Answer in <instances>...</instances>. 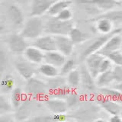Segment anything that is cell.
Returning a JSON list of instances; mask_svg holds the SVG:
<instances>
[{
    "label": "cell",
    "instance_id": "cell-1",
    "mask_svg": "<svg viewBox=\"0 0 122 122\" xmlns=\"http://www.w3.org/2000/svg\"><path fill=\"white\" fill-rule=\"evenodd\" d=\"M74 27L73 21H62L56 17L49 18L44 24V32L51 35H69Z\"/></svg>",
    "mask_w": 122,
    "mask_h": 122
},
{
    "label": "cell",
    "instance_id": "cell-2",
    "mask_svg": "<svg viewBox=\"0 0 122 122\" xmlns=\"http://www.w3.org/2000/svg\"><path fill=\"white\" fill-rule=\"evenodd\" d=\"M44 31V24L40 17L30 16L22 28L20 34L25 39H36Z\"/></svg>",
    "mask_w": 122,
    "mask_h": 122
},
{
    "label": "cell",
    "instance_id": "cell-3",
    "mask_svg": "<svg viewBox=\"0 0 122 122\" xmlns=\"http://www.w3.org/2000/svg\"><path fill=\"white\" fill-rule=\"evenodd\" d=\"M25 92L29 95L30 98L33 99H43L49 93L47 83L34 78V76L27 80L25 86Z\"/></svg>",
    "mask_w": 122,
    "mask_h": 122
},
{
    "label": "cell",
    "instance_id": "cell-4",
    "mask_svg": "<svg viewBox=\"0 0 122 122\" xmlns=\"http://www.w3.org/2000/svg\"><path fill=\"white\" fill-rule=\"evenodd\" d=\"M121 30H122L121 28H115L109 34H102V36L98 37L97 39L95 40L89 46H88L86 49L83 51V53H82V58L86 59L88 56H89L90 54H92V53L98 52L111 37L113 36L114 34H115L121 33Z\"/></svg>",
    "mask_w": 122,
    "mask_h": 122
},
{
    "label": "cell",
    "instance_id": "cell-5",
    "mask_svg": "<svg viewBox=\"0 0 122 122\" xmlns=\"http://www.w3.org/2000/svg\"><path fill=\"white\" fill-rule=\"evenodd\" d=\"M8 48L11 52L16 54L24 53L26 48L28 47L25 38L20 34H12L7 37L5 41Z\"/></svg>",
    "mask_w": 122,
    "mask_h": 122
},
{
    "label": "cell",
    "instance_id": "cell-6",
    "mask_svg": "<svg viewBox=\"0 0 122 122\" xmlns=\"http://www.w3.org/2000/svg\"><path fill=\"white\" fill-rule=\"evenodd\" d=\"M105 58V56H103L98 52L92 53L89 56H88L86 60V66L87 70H89L90 74L95 79L100 73V66L102 60Z\"/></svg>",
    "mask_w": 122,
    "mask_h": 122
},
{
    "label": "cell",
    "instance_id": "cell-7",
    "mask_svg": "<svg viewBox=\"0 0 122 122\" xmlns=\"http://www.w3.org/2000/svg\"><path fill=\"white\" fill-rule=\"evenodd\" d=\"M97 102L103 109L106 111L111 115L120 114L122 112V108L121 104L105 97V95H102L101 93L97 96Z\"/></svg>",
    "mask_w": 122,
    "mask_h": 122
},
{
    "label": "cell",
    "instance_id": "cell-8",
    "mask_svg": "<svg viewBox=\"0 0 122 122\" xmlns=\"http://www.w3.org/2000/svg\"><path fill=\"white\" fill-rule=\"evenodd\" d=\"M56 50L66 56L72 54L74 47V43L69 35H56L54 36Z\"/></svg>",
    "mask_w": 122,
    "mask_h": 122
},
{
    "label": "cell",
    "instance_id": "cell-9",
    "mask_svg": "<svg viewBox=\"0 0 122 122\" xmlns=\"http://www.w3.org/2000/svg\"><path fill=\"white\" fill-rule=\"evenodd\" d=\"M56 0H33L30 6V16L41 17L47 13L50 8Z\"/></svg>",
    "mask_w": 122,
    "mask_h": 122
},
{
    "label": "cell",
    "instance_id": "cell-10",
    "mask_svg": "<svg viewBox=\"0 0 122 122\" xmlns=\"http://www.w3.org/2000/svg\"><path fill=\"white\" fill-rule=\"evenodd\" d=\"M33 46L40 49L43 52L57 51L54 36L51 35V34L41 37L40 36L39 37L36 38Z\"/></svg>",
    "mask_w": 122,
    "mask_h": 122
},
{
    "label": "cell",
    "instance_id": "cell-11",
    "mask_svg": "<svg viewBox=\"0 0 122 122\" xmlns=\"http://www.w3.org/2000/svg\"><path fill=\"white\" fill-rule=\"evenodd\" d=\"M45 105L52 114L66 113L69 108L65 99L58 98H50L45 101Z\"/></svg>",
    "mask_w": 122,
    "mask_h": 122
},
{
    "label": "cell",
    "instance_id": "cell-12",
    "mask_svg": "<svg viewBox=\"0 0 122 122\" xmlns=\"http://www.w3.org/2000/svg\"><path fill=\"white\" fill-rule=\"evenodd\" d=\"M120 34H115L111 37L98 53L105 56L108 53L121 50L122 47V36Z\"/></svg>",
    "mask_w": 122,
    "mask_h": 122
},
{
    "label": "cell",
    "instance_id": "cell-13",
    "mask_svg": "<svg viewBox=\"0 0 122 122\" xmlns=\"http://www.w3.org/2000/svg\"><path fill=\"white\" fill-rule=\"evenodd\" d=\"M66 56L63 55L58 51H53L44 53V61L45 63L51 64L57 68H60L66 62Z\"/></svg>",
    "mask_w": 122,
    "mask_h": 122
},
{
    "label": "cell",
    "instance_id": "cell-14",
    "mask_svg": "<svg viewBox=\"0 0 122 122\" xmlns=\"http://www.w3.org/2000/svg\"><path fill=\"white\" fill-rule=\"evenodd\" d=\"M15 67L18 74L26 81L34 77L36 72L32 65L25 61H18L15 63Z\"/></svg>",
    "mask_w": 122,
    "mask_h": 122
},
{
    "label": "cell",
    "instance_id": "cell-15",
    "mask_svg": "<svg viewBox=\"0 0 122 122\" xmlns=\"http://www.w3.org/2000/svg\"><path fill=\"white\" fill-rule=\"evenodd\" d=\"M24 54L27 60L30 63L39 64L44 61V53L34 46H30L26 48Z\"/></svg>",
    "mask_w": 122,
    "mask_h": 122
},
{
    "label": "cell",
    "instance_id": "cell-16",
    "mask_svg": "<svg viewBox=\"0 0 122 122\" xmlns=\"http://www.w3.org/2000/svg\"><path fill=\"white\" fill-rule=\"evenodd\" d=\"M8 15L11 23L15 26H21L25 21V15L18 5L12 4L8 9Z\"/></svg>",
    "mask_w": 122,
    "mask_h": 122
},
{
    "label": "cell",
    "instance_id": "cell-17",
    "mask_svg": "<svg viewBox=\"0 0 122 122\" xmlns=\"http://www.w3.org/2000/svg\"><path fill=\"white\" fill-rule=\"evenodd\" d=\"M95 23V28L102 34H109L114 30V24L106 18L95 17L89 20Z\"/></svg>",
    "mask_w": 122,
    "mask_h": 122
},
{
    "label": "cell",
    "instance_id": "cell-18",
    "mask_svg": "<svg viewBox=\"0 0 122 122\" xmlns=\"http://www.w3.org/2000/svg\"><path fill=\"white\" fill-rule=\"evenodd\" d=\"M81 73V84L82 86L88 91H93L95 89L96 84H95V78L90 74L89 70H87L86 66H82L79 69Z\"/></svg>",
    "mask_w": 122,
    "mask_h": 122
},
{
    "label": "cell",
    "instance_id": "cell-19",
    "mask_svg": "<svg viewBox=\"0 0 122 122\" xmlns=\"http://www.w3.org/2000/svg\"><path fill=\"white\" fill-rule=\"evenodd\" d=\"M89 2L102 11H108L121 5L120 0H89Z\"/></svg>",
    "mask_w": 122,
    "mask_h": 122
},
{
    "label": "cell",
    "instance_id": "cell-20",
    "mask_svg": "<svg viewBox=\"0 0 122 122\" xmlns=\"http://www.w3.org/2000/svg\"><path fill=\"white\" fill-rule=\"evenodd\" d=\"M114 82V74L112 69L110 70L101 72L95 78V84L99 89L104 87H108Z\"/></svg>",
    "mask_w": 122,
    "mask_h": 122
},
{
    "label": "cell",
    "instance_id": "cell-21",
    "mask_svg": "<svg viewBox=\"0 0 122 122\" xmlns=\"http://www.w3.org/2000/svg\"><path fill=\"white\" fill-rule=\"evenodd\" d=\"M31 103L30 100L28 98H25L21 105L16 109L15 117L18 121H24L26 120L27 117L30 116L31 113Z\"/></svg>",
    "mask_w": 122,
    "mask_h": 122
},
{
    "label": "cell",
    "instance_id": "cell-22",
    "mask_svg": "<svg viewBox=\"0 0 122 122\" xmlns=\"http://www.w3.org/2000/svg\"><path fill=\"white\" fill-rule=\"evenodd\" d=\"M72 4V0H56L50 8L47 14L50 16H56L60 12L67 8H70Z\"/></svg>",
    "mask_w": 122,
    "mask_h": 122
},
{
    "label": "cell",
    "instance_id": "cell-23",
    "mask_svg": "<svg viewBox=\"0 0 122 122\" xmlns=\"http://www.w3.org/2000/svg\"><path fill=\"white\" fill-rule=\"evenodd\" d=\"M66 83L72 89L79 86L81 84V73L79 69L74 68L66 75Z\"/></svg>",
    "mask_w": 122,
    "mask_h": 122
},
{
    "label": "cell",
    "instance_id": "cell-24",
    "mask_svg": "<svg viewBox=\"0 0 122 122\" xmlns=\"http://www.w3.org/2000/svg\"><path fill=\"white\" fill-rule=\"evenodd\" d=\"M97 17L108 18L113 23L114 25L122 24V10L112 9L108 11H105L103 14L98 15Z\"/></svg>",
    "mask_w": 122,
    "mask_h": 122
},
{
    "label": "cell",
    "instance_id": "cell-25",
    "mask_svg": "<svg viewBox=\"0 0 122 122\" xmlns=\"http://www.w3.org/2000/svg\"><path fill=\"white\" fill-rule=\"evenodd\" d=\"M100 93L105 95V97L121 104V102L122 100V92H121L119 90L116 89L115 88H110L109 86L100 88Z\"/></svg>",
    "mask_w": 122,
    "mask_h": 122
},
{
    "label": "cell",
    "instance_id": "cell-26",
    "mask_svg": "<svg viewBox=\"0 0 122 122\" xmlns=\"http://www.w3.org/2000/svg\"><path fill=\"white\" fill-rule=\"evenodd\" d=\"M38 72L41 75L48 78L54 77V76L60 75V70L58 68L47 63L41 65L38 68Z\"/></svg>",
    "mask_w": 122,
    "mask_h": 122
},
{
    "label": "cell",
    "instance_id": "cell-27",
    "mask_svg": "<svg viewBox=\"0 0 122 122\" xmlns=\"http://www.w3.org/2000/svg\"><path fill=\"white\" fill-rule=\"evenodd\" d=\"M69 37L71 38L72 42L75 44H82L83 42H85L89 39V35L82 31L79 28H76V27H73L71 31L69 34Z\"/></svg>",
    "mask_w": 122,
    "mask_h": 122
},
{
    "label": "cell",
    "instance_id": "cell-28",
    "mask_svg": "<svg viewBox=\"0 0 122 122\" xmlns=\"http://www.w3.org/2000/svg\"><path fill=\"white\" fill-rule=\"evenodd\" d=\"M66 79L63 77V76H56L54 77L49 78L48 81L47 82V86L48 87L49 93L51 92L54 91L57 89H59L60 87L66 85Z\"/></svg>",
    "mask_w": 122,
    "mask_h": 122
},
{
    "label": "cell",
    "instance_id": "cell-29",
    "mask_svg": "<svg viewBox=\"0 0 122 122\" xmlns=\"http://www.w3.org/2000/svg\"><path fill=\"white\" fill-rule=\"evenodd\" d=\"M24 94L21 88L16 87L11 91V104L12 105L13 108L16 110L19 106L21 105V103L24 101Z\"/></svg>",
    "mask_w": 122,
    "mask_h": 122
},
{
    "label": "cell",
    "instance_id": "cell-30",
    "mask_svg": "<svg viewBox=\"0 0 122 122\" xmlns=\"http://www.w3.org/2000/svg\"><path fill=\"white\" fill-rule=\"evenodd\" d=\"M15 89V80L10 75H6L0 82V89L4 93H9Z\"/></svg>",
    "mask_w": 122,
    "mask_h": 122
},
{
    "label": "cell",
    "instance_id": "cell-31",
    "mask_svg": "<svg viewBox=\"0 0 122 122\" xmlns=\"http://www.w3.org/2000/svg\"><path fill=\"white\" fill-rule=\"evenodd\" d=\"M72 91V89L66 84V85L60 87L59 89H57L53 92H50V95H52L53 98L66 99V98L70 95V93Z\"/></svg>",
    "mask_w": 122,
    "mask_h": 122
},
{
    "label": "cell",
    "instance_id": "cell-32",
    "mask_svg": "<svg viewBox=\"0 0 122 122\" xmlns=\"http://www.w3.org/2000/svg\"><path fill=\"white\" fill-rule=\"evenodd\" d=\"M13 109L11 102L5 96L0 95V115L8 114L12 112Z\"/></svg>",
    "mask_w": 122,
    "mask_h": 122
},
{
    "label": "cell",
    "instance_id": "cell-33",
    "mask_svg": "<svg viewBox=\"0 0 122 122\" xmlns=\"http://www.w3.org/2000/svg\"><path fill=\"white\" fill-rule=\"evenodd\" d=\"M105 56L108 57L115 65L122 66V52L120 50L107 53L106 55H105Z\"/></svg>",
    "mask_w": 122,
    "mask_h": 122
},
{
    "label": "cell",
    "instance_id": "cell-34",
    "mask_svg": "<svg viewBox=\"0 0 122 122\" xmlns=\"http://www.w3.org/2000/svg\"><path fill=\"white\" fill-rule=\"evenodd\" d=\"M75 68V61L72 59L66 60L63 66L60 67V74L61 76H66L69 72L72 71Z\"/></svg>",
    "mask_w": 122,
    "mask_h": 122
},
{
    "label": "cell",
    "instance_id": "cell-35",
    "mask_svg": "<svg viewBox=\"0 0 122 122\" xmlns=\"http://www.w3.org/2000/svg\"><path fill=\"white\" fill-rule=\"evenodd\" d=\"M65 100H66V102L67 103L68 108H72V107H74L77 105V103L79 102V97L76 92L72 91L70 93V95L66 98Z\"/></svg>",
    "mask_w": 122,
    "mask_h": 122
},
{
    "label": "cell",
    "instance_id": "cell-36",
    "mask_svg": "<svg viewBox=\"0 0 122 122\" xmlns=\"http://www.w3.org/2000/svg\"><path fill=\"white\" fill-rule=\"evenodd\" d=\"M55 17L62 21H70L72 18V11L70 8H67V9L63 10Z\"/></svg>",
    "mask_w": 122,
    "mask_h": 122
},
{
    "label": "cell",
    "instance_id": "cell-37",
    "mask_svg": "<svg viewBox=\"0 0 122 122\" xmlns=\"http://www.w3.org/2000/svg\"><path fill=\"white\" fill-rule=\"evenodd\" d=\"M112 62L111 61L110 59H108V57L105 56V58L102 60V63H101V66H100V70H99V72H104L105 71H108L112 70L113 68L112 67Z\"/></svg>",
    "mask_w": 122,
    "mask_h": 122
},
{
    "label": "cell",
    "instance_id": "cell-38",
    "mask_svg": "<svg viewBox=\"0 0 122 122\" xmlns=\"http://www.w3.org/2000/svg\"><path fill=\"white\" fill-rule=\"evenodd\" d=\"M112 71L114 74V82H116L117 83L122 82V66L115 65L112 68Z\"/></svg>",
    "mask_w": 122,
    "mask_h": 122
},
{
    "label": "cell",
    "instance_id": "cell-39",
    "mask_svg": "<svg viewBox=\"0 0 122 122\" xmlns=\"http://www.w3.org/2000/svg\"><path fill=\"white\" fill-rule=\"evenodd\" d=\"M6 63H7V60H6L5 52L0 51V74H2L4 70H5Z\"/></svg>",
    "mask_w": 122,
    "mask_h": 122
},
{
    "label": "cell",
    "instance_id": "cell-40",
    "mask_svg": "<svg viewBox=\"0 0 122 122\" xmlns=\"http://www.w3.org/2000/svg\"><path fill=\"white\" fill-rule=\"evenodd\" d=\"M109 121L112 122H122V116L121 114H113L111 115Z\"/></svg>",
    "mask_w": 122,
    "mask_h": 122
},
{
    "label": "cell",
    "instance_id": "cell-41",
    "mask_svg": "<svg viewBox=\"0 0 122 122\" xmlns=\"http://www.w3.org/2000/svg\"><path fill=\"white\" fill-rule=\"evenodd\" d=\"M6 114H4V115H0V121H10L11 119L10 118H8L7 116H5Z\"/></svg>",
    "mask_w": 122,
    "mask_h": 122
},
{
    "label": "cell",
    "instance_id": "cell-42",
    "mask_svg": "<svg viewBox=\"0 0 122 122\" xmlns=\"http://www.w3.org/2000/svg\"><path fill=\"white\" fill-rule=\"evenodd\" d=\"M114 88H115L116 89L119 90L121 92H122V82H119V83H117L115 86H114Z\"/></svg>",
    "mask_w": 122,
    "mask_h": 122
},
{
    "label": "cell",
    "instance_id": "cell-43",
    "mask_svg": "<svg viewBox=\"0 0 122 122\" xmlns=\"http://www.w3.org/2000/svg\"><path fill=\"white\" fill-rule=\"evenodd\" d=\"M15 1L18 4H25L28 2L29 0H15Z\"/></svg>",
    "mask_w": 122,
    "mask_h": 122
},
{
    "label": "cell",
    "instance_id": "cell-44",
    "mask_svg": "<svg viewBox=\"0 0 122 122\" xmlns=\"http://www.w3.org/2000/svg\"><path fill=\"white\" fill-rule=\"evenodd\" d=\"M3 29H4V26L1 24V23H0V32L2 31Z\"/></svg>",
    "mask_w": 122,
    "mask_h": 122
},
{
    "label": "cell",
    "instance_id": "cell-45",
    "mask_svg": "<svg viewBox=\"0 0 122 122\" xmlns=\"http://www.w3.org/2000/svg\"><path fill=\"white\" fill-rule=\"evenodd\" d=\"M121 115H122V112H121Z\"/></svg>",
    "mask_w": 122,
    "mask_h": 122
},
{
    "label": "cell",
    "instance_id": "cell-46",
    "mask_svg": "<svg viewBox=\"0 0 122 122\" xmlns=\"http://www.w3.org/2000/svg\"><path fill=\"white\" fill-rule=\"evenodd\" d=\"M1 1H2V0H0V2H1Z\"/></svg>",
    "mask_w": 122,
    "mask_h": 122
},
{
    "label": "cell",
    "instance_id": "cell-47",
    "mask_svg": "<svg viewBox=\"0 0 122 122\" xmlns=\"http://www.w3.org/2000/svg\"><path fill=\"white\" fill-rule=\"evenodd\" d=\"M121 49H122V47H121Z\"/></svg>",
    "mask_w": 122,
    "mask_h": 122
}]
</instances>
